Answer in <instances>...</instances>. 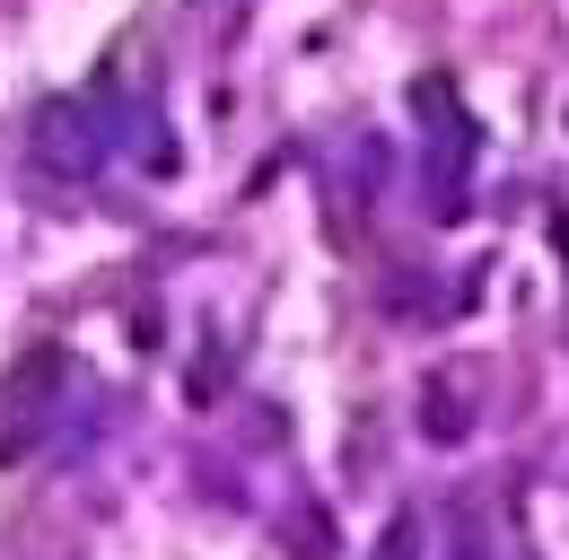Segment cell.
Returning a JSON list of instances; mask_svg holds the SVG:
<instances>
[{
  "label": "cell",
  "instance_id": "cell-1",
  "mask_svg": "<svg viewBox=\"0 0 569 560\" xmlns=\"http://www.w3.org/2000/svg\"><path fill=\"white\" fill-rule=\"evenodd\" d=\"M421 429H429V438H465V429H473V412H465V403H456L447 386H429V403H421Z\"/></svg>",
  "mask_w": 569,
  "mask_h": 560
},
{
  "label": "cell",
  "instance_id": "cell-2",
  "mask_svg": "<svg viewBox=\"0 0 569 560\" xmlns=\"http://www.w3.org/2000/svg\"><path fill=\"white\" fill-rule=\"evenodd\" d=\"M298 560H333V517L316 499H298Z\"/></svg>",
  "mask_w": 569,
  "mask_h": 560
},
{
  "label": "cell",
  "instance_id": "cell-3",
  "mask_svg": "<svg viewBox=\"0 0 569 560\" xmlns=\"http://www.w3.org/2000/svg\"><path fill=\"white\" fill-rule=\"evenodd\" d=\"M53 377H62V350H36V359H27V368H18V377H9L0 394H44Z\"/></svg>",
  "mask_w": 569,
  "mask_h": 560
},
{
  "label": "cell",
  "instance_id": "cell-4",
  "mask_svg": "<svg viewBox=\"0 0 569 560\" xmlns=\"http://www.w3.org/2000/svg\"><path fill=\"white\" fill-rule=\"evenodd\" d=\"M412 543H421V526H412V517H395V526H386V543H377V560H412Z\"/></svg>",
  "mask_w": 569,
  "mask_h": 560
}]
</instances>
